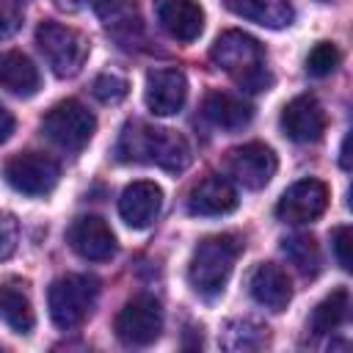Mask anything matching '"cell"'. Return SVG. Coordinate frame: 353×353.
I'll use <instances>...</instances> for the list:
<instances>
[{"label":"cell","mask_w":353,"mask_h":353,"mask_svg":"<svg viewBox=\"0 0 353 353\" xmlns=\"http://www.w3.org/2000/svg\"><path fill=\"white\" fill-rule=\"evenodd\" d=\"M331 243H334V254H336L342 270H350V268H353V256H350V248H353V232H350V226H336Z\"/></svg>","instance_id":"f1b7e54d"},{"label":"cell","mask_w":353,"mask_h":353,"mask_svg":"<svg viewBox=\"0 0 353 353\" xmlns=\"http://www.w3.org/2000/svg\"><path fill=\"white\" fill-rule=\"evenodd\" d=\"M94 130H97L94 113L77 99H63V102L52 105L41 119V132L52 143H58L61 149H69V152H80L91 141Z\"/></svg>","instance_id":"8992f818"},{"label":"cell","mask_w":353,"mask_h":353,"mask_svg":"<svg viewBox=\"0 0 353 353\" xmlns=\"http://www.w3.org/2000/svg\"><path fill=\"white\" fill-rule=\"evenodd\" d=\"M66 243L72 251L88 262H105L116 254V237L99 215H80L66 229Z\"/></svg>","instance_id":"8fae6325"},{"label":"cell","mask_w":353,"mask_h":353,"mask_svg":"<svg viewBox=\"0 0 353 353\" xmlns=\"http://www.w3.org/2000/svg\"><path fill=\"white\" fill-rule=\"evenodd\" d=\"M325 207H328V188L320 179H301L281 193L276 204V215L284 223H312L325 212Z\"/></svg>","instance_id":"30bf717a"},{"label":"cell","mask_w":353,"mask_h":353,"mask_svg":"<svg viewBox=\"0 0 353 353\" xmlns=\"http://www.w3.org/2000/svg\"><path fill=\"white\" fill-rule=\"evenodd\" d=\"M201 110L221 130H240L254 116V110H251L248 102H243L240 97L226 94V91H210L204 97V102H201Z\"/></svg>","instance_id":"44dd1931"},{"label":"cell","mask_w":353,"mask_h":353,"mask_svg":"<svg viewBox=\"0 0 353 353\" xmlns=\"http://www.w3.org/2000/svg\"><path fill=\"white\" fill-rule=\"evenodd\" d=\"M157 19L163 30L176 41H196L204 30V8L196 0H160Z\"/></svg>","instance_id":"e0dca14e"},{"label":"cell","mask_w":353,"mask_h":353,"mask_svg":"<svg viewBox=\"0 0 353 353\" xmlns=\"http://www.w3.org/2000/svg\"><path fill=\"white\" fill-rule=\"evenodd\" d=\"M234 207H237V190L221 174L204 176L199 185H193V190L188 196V212L190 215L212 218V215H226Z\"/></svg>","instance_id":"2e32d148"},{"label":"cell","mask_w":353,"mask_h":353,"mask_svg":"<svg viewBox=\"0 0 353 353\" xmlns=\"http://www.w3.org/2000/svg\"><path fill=\"white\" fill-rule=\"evenodd\" d=\"M347 146H350V135L342 141V168H350V160H347Z\"/></svg>","instance_id":"4dcf8cb0"},{"label":"cell","mask_w":353,"mask_h":353,"mask_svg":"<svg viewBox=\"0 0 353 353\" xmlns=\"http://www.w3.org/2000/svg\"><path fill=\"white\" fill-rule=\"evenodd\" d=\"M36 44L41 50V55L47 58L50 69L55 72V77H74L85 58H88V39L85 33H80L72 25H61V22H41L36 28Z\"/></svg>","instance_id":"5b68a950"},{"label":"cell","mask_w":353,"mask_h":353,"mask_svg":"<svg viewBox=\"0 0 353 353\" xmlns=\"http://www.w3.org/2000/svg\"><path fill=\"white\" fill-rule=\"evenodd\" d=\"M146 108L154 116H174L188 99V80L179 69H154L146 74Z\"/></svg>","instance_id":"5bb4252c"},{"label":"cell","mask_w":353,"mask_h":353,"mask_svg":"<svg viewBox=\"0 0 353 353\" xmlns=\"http://www.w3.org/2000/svg\"><path fill=\"white\" fill-rule=\"evenodd\" d=\"M347 312H350V292L345 287H339L314 306V312L309 317V331L317 336L331 334L347 320Z\"/></svg>","instance_id":"7402d4cb"},{"label":"cell","mask_w":353,"mask_h":353,"mask_svg":"<svg viewBox=\"0 0 353 353\" xmlns=\"http://www.w3.org/2000/svg\"><path fill=\"white\" fill-rule=\"evenodd\" d=\"M39 69L25 52L8 50L0 55V88L14 97H33L39 91Z\"/></svg>","instance_id":"ffe728a7"},{"label":"cell","mask_w":353,"mask_h":353,"mask_svg":"<svg viewBox=\"0 0 353 353\" xmlns=\"http://www.w3.org/2000/svg\"><path fill=\"white\" fill-rule=\"evenodd\" d=\"M127 91H130V83L119 74H97L94 83H91V94L105 105L121 102L127 97Z\"/></svg>","instance_id":"484cf974"},{"label":"cell","mask_w":353,"mask_h":353,"mask_svg":"<svg viewBox=\"0 0 353 353\" xmlns=\"http://www.w3.org/2000/svg\"><path fill=\"white\" fill-rule=\"evenodd\" d=\"M226 168L234 176V182H240L243 188L262 190L276 176L279 160H276V152L270 146L254 141V143H243V146L232 149L229 160H226Z\"/></svg>","instance_id":"9c48e42d"},{"label":"cell","mask_w":353,"mask_h":353,"mask_svg":"<svg viewBox=\"0 0 353 353\" xmlns=\"http://www.w3.org/2000/svg\"><path fill=\"white\" fill-rule=\"evenodd\" d=\"M248 292L251 298L270 309V312H284L287 303L292 301V284H290V276L273 265V262H259L251 276H248Z\"/></svg>","instance_id":"9a60e30c"},{"label":"cell","mask_w":353,"mask_h":353,"mask_svg":"<svg viewBox=\"0 0 353 353\" xmlns=\"http://www.w3.org/2000/svg\"><path fill=\"white\" fill-rule=\"evenodd\" d=\"M210 58L245 91H268L273 83L268 63H265L262 44L243 30L221 33L210 50Z\"/></svg>","instance_id":"7a4b0ae2"},{"label":"cell","mask_w":353,"mask_h":353,"mask_svg":"<svg viewBox=\"0 0 353 353\" xmlns=\"http://www.w3.org/2000/svg\"><path fill=\"white\" fill-rule=\"evenodd\" d=\"M160 207H163V190L149 179H138L127 185L119 199V215L130 229L152 226L160 215Z\"/></svg>","instance_id":"4fadbf2b"},{"label":"cell","mask_w":353,"mask_h":353,"mask_svg":"<svg viewBox=\"0 0 353 353\" xmlns=\"http://www.w3.org/2000/svg\"><path fill=\"white\" fill-rule=\"evenodd\" d=\"M226 8L248 22L270 28V30L290 28L295 19L290 0H226Z\"/></svg>","instance_id":"d6986e66"},{"label":"cell","mask_w":353,"mask_h":353,"mask_svg":"<svg viewBox=\"0 0 353 353\" xmlns=\"http://www.w3.org/2000/svg\"><path fill=\"white\" fill-rule=\"evenodd\" d=\"M284 135L295 143H314L325 132V110L312 94H301L290 99L279 119Z\"/></svg>","instance_id":"7c38bea8"},{"label":"cell","mask_w":353,"mask_h":353,"mask_svg":"<svg viewBox=\"0 0 353 353\" xmlns=\"http://www.w3.org/2000/svg\"><path fill=\"white\" fill-rule=\"evenodd\" d=\"M116 154L124 163H146L168 174H179L190 165V146L179 132L168 127H152L143 121L124 124L116 143Z\"/></svg>","instance_id":"6da1fadb"},{"label":"cell","mask_w":353,"mask_h":353,"mask_svg":"<svg viewBox=\"0 0 353 353\" xmlns=\"http://www.w3.org/2000/svg\"><path fill=\"white\" fill-rule=\"evenodd\" d=\"M97 295H99V281L94 276L69 273V276L55 279L47 292L52 323L61 331H72V328L83 325L97 303Z\"/></svg>","instance_id":"277c9868"},{"label":"cell","mask_w":353,"mask_h":353,"mask_svg":"<svg viewBox=\"0 0 353 353\" xmlns=\"http://www.w3.org/2000/svg\"><path fill=\"white\" fill-rule=\"evenodd\" d=\"M281 251L287 254V259L303 273V276H314L320 270V251L314 237L309 234H292L281 240Z\"/></svg>","instance_id":"603a6c76"},{"label":"cell","mask_w":353,"mask_h":353,"mask_svg":"<svg viewBox=\"0 0 353 353\" xmlns=\"http://www.w3.org/2000/svg\"><path fill=\"white\" fill-rule=\"evenodd\" d=\"M339 66V50L331 41H320L312 47V52L306 55V72L314 77H325Z\"/></svg>","instance_id":"d4e9b609"},{"label":"cell","mask_w":353,"mask_h":353,"mask_svg":"<svg viewBox=\"0 0 353 353\" xmlns=\"http://www.w3.org/2000/svg\"><path fill=\"white\" fill-rule=\"evenodd\" d=\"M223 347L229 350H256L268 342V328L254 320H232L223 328Z\"/></svg>","instance_id":"cb8c5ba5"},{"label":"cell","mask_w":353,"mask_h":353,"mask_svg":"<svg viewBox=\"0 0 353 353\" xmlns=\"http://www.w3.org/2000/svg\"><path fill=\"white\" fill-rule=\"evenodd\" d=\"M0 320L14 334H30L33 331L36 314H33V303H30L25 281H19V279L0 281Z\"/></svg>","instance_id":"ac0fdd59"},{"label":"cell","mask_w":353,"mask_h":353,"mask_svg":"<svg viewBox=\"0 0 353 353\" xmlns=\"http://www.w3.org/2000/svg\"><path fill=\"white\" fill-rule=\"evenodd\" d=\"M113 328H116V336L124 345H132V347L152 345L163 331L160 301L152 298V295H135L132 301H127L121 306V312L116 314Z\"/></svg>","instance_id":"52a82bcc"},{"label":"cell","mask_w":353,"mask_h":353,"mask_svg":"<svg viewBox=\"0 0 353 353\" xmlns=\"http://www.w3.org/2000/svg\"><path fill=\"white\" fill-rule=\"evenodd\" d=\"M88 6L105 19V25L116 28V25H127L130 28V11H132V3L130 0H88Z\"/></svg>","instance_id":"4316f807"},{"label":"cell","mask_w":353,"mask_h":353,"mask_svg":"<svg viewBox=\"0 0 353 353\" xmlns=\"http://www.w3.org/2000/svg\"><path fill=\"white\" fill-rule=\"evenodd\" d=\"M243 251L240 237L234 234H212L204 237L190 256L188 265V279L190 287L201 295V298H218L234 270V262Z\"/></svg>","instance_id":"3957f363"},{"label":"cell","mask_w":353,"mask_h":353,"mask_svg":"<svg viewBox=\"0 0 353 353\" xmlns=\"http://www.w3.org/2000/svg\"><path fill=\"white\" fill-rule=\"evenodd\" d=\"M11 132H14V116L8 108L0 105V143H6L11 138Z\"/></svg>","instance_id":"f546056e"},{"label":"cell","mask_w":353,"mask_h":353,"mask_svg":"<svg viewBox=\"0 0 353 353\" xmlns=\"http://www.w3.org/2000/svg\"><path fill=\"white\" fill-rule=\"evenodd\" d=\"M61 168L44 152H22L6 163V182L25 196H44L58 185Z\"/></svg>","instance_id":"ba28073f"},{"label":"cell","mask_w":353,"mask_h":353,"mask_svg":"<svg viewBox=\"0 0 353 353\" xmlns=\"http://www.w3.org/2000/svg\"><path fill=\"white\" fill-rule=\"evenodd\" d=\"M19 240V223L11 212H0V259H8Z\"/></svg>","instance_id":"83f0119b"}]
</instances>
